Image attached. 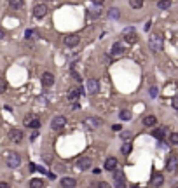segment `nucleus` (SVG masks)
Returning a JSON list of instances; mask_svg holds the SVG:
<instances>
[{
  "label": "nucleus",
  "instance_id": "obj_3",
  "mask_svg": "<svg viewBox=\"0 0 178 188\" xmlns=\"http://www.w3.org/2000/svg\"><path fill=\"white\" fill-rule=\"evenodd\" d=\"M65 124H66V118L63 115H56V117L51 120V127L54 129V131H59V129H63Z\"/></svg>",
  "mask_w": 178,
  "mask_h": 188
},
{
  "label": "nucleus",
  "instance_id": "obj_36",
  "mask_svg": "<svg viewBox=\"0 0 178 188\" xmlns=\"http://www.w3.org/2000/svg\"><path fill=\"white\" fill-rule=\"evenodd\" d=\"M72 77H73V78H75L77 82H80V75H79L77 71H72Z\"/></svg>",
  "mask_w": 178,
  "mask_h": 188
},
{
  "label": "nucleus",
  "instance_id": "obj_1",
  "mask_svg": "<svg viewBox=\"0 0 178 188\" xmlns=\"http://www.w3.org/2000/svg\"><path fill=\"white\" fill-rule=\"evenodd\" d=\"M149 47H150V51L152 52H159L161 49H163V37L161 35H152L149 38Z\"/></svg>",
  "mask_w": 178,
  "mask_h": 188
},
{
  "label": "nucleus",
  "instance_id": "obj_26",
  "mask_svg": "<svg viewBox=\"0 0 178 188\" xmlns=\"http://www.w3.org/2000/svg\"><path fill=\"white\" fill-rule=\"evenodd\" d=\"M131 150H133L131 143H124V145H122V148H121V152L124 153V155H129V153H131Z\"/></svg>",
  "mask_w": 178,
  "mask_h": 188
},
{
  "label": "nucleus",
  "instance_id": "obj_18",
  "mask_svg": "<svg viewBox=\"0 0 178 188\" xmlns=\"http://www.w3.org/2000/svg\"><path fill=\"white\" fill-rule=\"evenodd\" d=\"M11 139L14 141V143H21L23 141V132L19 129H12L11 131Z\"/></svg>",
  "mask_w": 178,
  "mask_h": 188
},
{
  "label": "nucleus",
  "instance_id": "obj_37",
  "mask_svg": "<svg viewBox=\"0 0 178 188\" xmlns=\"http://www.w3.org/2000/svg\"><path fill=\"white\" fill-rule=\"evenodd\" d=\"M0 188H9V185L5 181H0Z\"/></svg>",
  "mask_w": 178,
  "mask_h": 188
},
{
  "label": "nucleus",
  "instance_id": "obj_14",
  "mask_svg": "<svg viewBox=\"0 0 178 188\" xmlns=\"http://www.w3.org/2000/svg\"><path fill=\"white\" fill-rule=\"evenodd\" d=\"M150 183H152V186H154V188L163 186V183H164L163 174H154V176H152V180H150Z\"/></svg>",
  "mask_w": 178,
  "mask_h": 188
},
{
  "label": "nucleus",
  "instance_id": "obj_16",
  "mask_svg": "<svg viewBox=\"0 0 178 188\" xmlns=\"http://www.w3.org/2000/svg\"><path fill=\"white\" fill-rule=\"evenodd\" d=\"M86 125L89 127V129H96V127H100L101 125V120L100 118H94V117H89L86 120Z\"/></svg>",
  "mask_w": 178,
  "mask_h": 188
},
{
  "label": "nucleus",
  "instance_id": "obj_11",
  "mask_svg": "<svg viewBox=\"0 0 178 188\" xmlns=\"http://www.w3.org/2000/svg\"><path fill=\"white\" fill-rule=\"evenodd\" d=\"M52 84H54V75H52L51 71H44V73H42V85L51 87Z\"/></svg>",
  "mask_w": 178,
  "mask_h": 188
},
{
  "label": "nucleus",
  "instance_id": "obj_34",
  "mask_svg": "<svg viewBox=\"0 0 178 188\" xmlns=\"http://www.w3.org/2000/svg\"><path fill=\"white\" fill-rule=\"evenodd\" d=\"M98 188H112V186L108 185L107 181H100V183H98Z\"/></svg>",
  "mask_w": 178,
  "mask_h": 188
},
{
  "label": "nucleus",
  "instance_id": "obj_22",
  "mask_svg": "<svg viewBox=\"0 0 178 188\" xmlns=\"http://www.w3.org/2000/svg\"><path fill=\"white\" fill-rule=\"evenodd\" d=\"M77 99H79V91H70L68 92V101H72L73 104H77Z\"/></svg>",
  "mask_w": 178,
  "mask_h": 188
},
{
  "label": "nucleus",
  "instance_id": "obj_23",
  "mask_svg": "<svg viewBox=\"0 0 178 188\" xmlns=\"http://www.w3.org/2000/svg\"><path fill=\"white\" fill-rule=\"evenodd\" d=\"M164 132H166V129H164V127H159V129H156V131H154V134H152V136H154L156 139H163L164 138Z\"/></svg>",
  "mask_w": 178,
  "mask_h": 188
},
{
  "label": "nucleus",
  "instance_id": "obj_4",
  "mask_svg": "<svg viewBox=\"0 0 178 188\" xmlns=\"http://www.w3.org/2000/svg\"><path fill=\"white\" fill-rule=\"evenodd\" d=\"M21 164V157H19V153H9L7 155V166L11 167V169H14V167H18Z\"/></svg>",
  "mask_w": 178,
  "mask_h": 188
},
{
  "label": "nucleus",
  "instance_id": "obj_6",
  "mask_svg": "<svg viewBox=\"0 0 178 188\" xmlns=\"http://www.w3.org/2000/svg\"><path fill=\"white\" fill-rule=\"evenodd\" d=\"M178 169V157L176 155H171L170 160H168V164H166V171L168 173H175Z\"/></svg>",
  "mask_w": 178,
  "mask_h": 188
},
{
  "label": "nucleus",
  "instance_id": "obj_28",
  "mask_svg": "<svg viewBox=\"0 0 178 188\" xmlns=\"http://www.w3.org/2000/svg\"><path fill=\"white\" fill-rule=\"evenodd\" d=\"M119 117H121V120H129V118H131V111H129V110H122L121 113H119Z\"/></svg>",
  "mask_w": 178,
  "mask_h": 188
},
{
  "label": "nucleus",
  "instance_id": "obj_15",
  "mask_svg": "<svg viewBox=\"0 0 178 188\" xmlns=\"http://www.w3.org/2000/svg\"><path fill=\"white\" fill-rule=\"evenodd\" d=\"M105 169L107 171H115L117 169V159L115 157H108L107 162H105Z\"/></svg>",
  "mask_w": 178,
  "mask_h": 188
},
{
  "label": "nucleus",
  "instance_id": "obj_20",
  "mask_svg": "<svg viewBox=\"0 0 178 188\" xmlns=\"http://www.w3.org/2000/svg\"><path fill=\"white\" fill-rule=\"evenodd\" d=\"M157 7H159L161 11H168L171 7V0H159V2H157Z\"/></svg>",
  "mask_w": 178,
  "mask_h": 188
},
{
  "label": "nucleus",
  "instance_id": "obj_32",
  "mask_svg": "<svg viewBox=\"0 0 178 188\" xmlns=\"http://www.w3.org/2000/svg\"><path fill=\"white\" fill-rule=\"evenodd\" d=\"M25 37H26V38H33V37H37V33L33 30H26V31H25Z\"/></svg>",
  "mask_w": 178,
  "mask_h": 188
},
{
  "label": "nucleus",
  "instance_id": "obj_33",
  "mask_svg": "<svg viewBox=\"0 0 178 188\" xmlns=\"http://www.w3.org/2000/svg\"><path fill=\"white\" fill-rule=\"evenodd\" d=\"M171 106H173L175 110H178V96H175L173 99H171Z\"/></svg>",
  "mask_w": 178,
  "mask_h": 188
},
{
  "label": "nucleus",
  "instance_id": "obj_39",
  "mask_svg": "<svg viewBox=\"0 0 178 188\" xmlns=\"http://www.w3.org/2000/svg\"><path fill=\"white\" fill-rule=\"evenodd\" d=\"M2 37H4V31H2V30H0V38H2Z\"/></svg>",
  "mask_w": 178,
  "mask_h": 188
},
{
  "label": "nucleus",
  "instance_id": "obj_24",
  "mask_svg": "<svg viewBox=\"0 0 178 188\" xmlns=\"http://www.w3.org/2000/svg\"><path fill=\"white\" fill-rule=\"evenodd\" d=\"M30 188H42V180L40 178H33L30 181Z\"/></svg>",
  "mask_w": 178,
  "mask_h": 188
},
{
  "label": "nucleus",
  "instance_id": "obj_10",
  "mask_svg": "<svg viewBox=\"0 0 178 188\" xmlns=\"http://www.w3.org/2000/svg\"><path fill=\"white\" fill-rule=\"evenodd\" d=\"M47 14V7L44 5V4H37L35 7H33V16L35 18H44Z\"/></svg>",
  "mask_w": 178,
  "mask_h": 188
},
{
  "label": "nucleus",
  "instance_id": "obj_19",
  "mask_svg": "<svg viewBox=\"0 0 178 188\" xmlns=\"http://www.w3.org/2000/svg\"><path fill=\"white\" fill-rule=\"evenodd\" d=\"M61 186L63 188H73L75 186V180H73V178H68V176H66V178H61Z\"/></svg>",
  "mask_w": 178,
  "mask_h": 188
},
{
  "label": "nucleus",
  "instance_id": "obj_41",
  "mask_svg": "<svg viewBox=\"0 0 178 188\" xmlns=\"http://www.w3.org/2000/svg\"><path fill=\"white\" fill-rule=\"evenodd\" d=\"M173 188H178V185H176V186H173Z\"/></svg>",
  "mask_w": 178,
  "mask_h": 188
},
{
  "label": "nucleus",
  "instance_id": "obj_29",
  "mask_svg": "<svg viewBox=\"0 0 178 188\" xmlns=\"http://www.w3.org/2000/svg\"><path fill=\"white\" fill-rule=\"evenodd\" d=\"M170 143L171 145H178V132H171L170 134Z\"/></svg>",
  "mask_w": 178,
  "mask_h": 188
},
{
  "label": "nucleus",
  "instance_id": "obj_40",
  "mask_svg": "<svg viewBox=\"0 0 178 188\" xmlns=\"http://www.w3.org/2000/svg\"><path fill=\"white\" fill-rule=\"evenodd\" d=\"M131 188H138V185H133V186H131Z\"/></svg>",
  "mask_w": 178,
  "mask_h": 188
},
{
  "label": "nucleus",
  "instance_id": "obj_9",
  "mask_svg": "<svg viewBox=\"0 0 178 188\" xmlns=\"http://www.w3.org/2000/svg\"><path fill=\"white\" fill-rule=\"evenodd\" d=\"M77 167L82 169V171L91 169V159H89V157H80V159L77 160Z\"/></svg>",
  "mask_w": 178,
  "mask_h": 188
},
{
  "label": "nucleus",
  "instance_id": "obj_17",
  "mask_svg": "<svg viewBox=\"0 0 178 188\" xmlns=\"http://www.w3.org/2000/svg\"><path fill=\"white\" fill-rule=\"evenodd\" d=\"M142 122H143V125H145V127H154V125L157 124V118H156V115H147Z\"/></svg>",
  "mask_w": 178,
  "mask_h": 188
},
{
  "label": "nucleus",
  "instance_id": "obj_13",
  "mask_svg": "<svg viewBox=\"0 0 178 188\" xmlns=\"http://www.w3.org/2000/svg\"><path fill=\"white\" fill-rule=\"evenodd\" d=\"M79 42H80V38L77 35H66L65 37V45H68V47H75Z\"/></svg>",
  "mask_w": 178,
  "mask_h": 188
},
{
  "label": "nucleus",
  "instance_id": "obj_5",
  "mask_svg": "<svg viewBox=\"0 0 178 188\" xmlns=\"http://www.w3.org/2000/svg\"><path fill=\"white\" fill-rule=\"evenodd\" d=\"M124 174L121 173V171H117V173L114 174V186L115 188H126V183H124Z\"/></svg>",
  "mask_w": 178,
  "mask_h": 188
},
{
  "label": "nucleus",
  "instance_id": "obj_30",
  "mask_svg": "<svg viewBox=\"0 0 178 188\" xmlns=\"http://www.w3.org/2000/svg\"><path fill=\"white\" fill-rule=\"evenodd\" d=\"M149 92H150V97H157V92H159V89H157L156 85H152Z\"/></svg>",
  "mask_w": 178,
  "mask_h": 188
},
{
  "label": "nucleus",
  "instance_id": "obj_21",
  "mask_svg": "<svg viewBox=\"0 0 178 188\" xmlns=\"http://www.w3.org/2000/svg\"><path fill=\"white\" fill-rule=\"evenodd\" d=\"M108 16H110L112 19H119V18H121V11H119L117 7H112V9H108Z\"/></svg>",
  "mask_w": 178,
  "mask_h": 188
},
{
  "label": "nucleus",
  "instance_id": "obj_35",
  "mask_svg": "<svg viewBox=\"0 0 178 188\" xmlns=\"http://www.w3.org/2000/svg\"><path fill=\"white\" fill-rule=\"evenodd\" d=\"M121 138L124 139V141H126V139L131 138V132H128V131H126V132H122V136H121Z\"/></svg>",
  "mask_w": 178,
  "mask_h": 188
},
{
  "label": "nucleus",
  "instance_id": "obj_2",
  "mask_svg": "<svg viewBox=\"0 0 178 188\" xmlns=\"http://www.w3.org/2000/svg\"><path fill=\"white\" fill-rule=\"evenodd\" d=\"M23 122H25V125L30 127V129H39V125H40V118L37 117V115H26Z\"/></svg>",
  "mask_w": 178,
  "mask_h": 188
},
{
  "label": "nucleus",
  "instance_id": "obj_25",
  "mask_svg": "<svg viewBox=\"0 0 178 188\" xmlns=\"http://www.w3.org/2000/svg\"><path fill=\"white\" fill-rule=\"evenodd\" d=\"M9 4H11V7H14V9H21L25 5L23 0H9Z\"/></svg>",
  "mask_w": 178,
  "mask_h": 188
},
{
  "label": "nucleus",
  "instance_id": "obj_27",
  "mask_svg": "<svg viewBox=\"0 0 178 188\" xmlns=\"http://www.w3.org/2000/svg\"><path fill=\"white\" fill-rule=\"evenodd\" d=\"M129 5L133 7V9H140L143 5V0H129Z\"/></svg>",
  "mask_w": 178,
  "mask_h": 188
},
{
  "label": "nucleus",
  "instance_id": "obj_38",
  "mask_svg": "<svg viewBox=\"0 0 178 188\" xmlns=\"http://www.w3.org/2000/svg\"><path fill=\"white\" fill-rule=\"evenodd\" d=\"M94 4H98V5H101V4H103V2H105V0H93Z\"/></svg>",
  "mask_w": 178,
  "mask_h": 188
},
{
  "label": "nucleus",
  "instance_id": "obj_31",
  "mask_svg": "<svg viewBox=\"0 0 178 188\" xmlns=\"http://www.w3.org/2000/svg\"><path fill=\"white\" fill-rule=\"evenodd\" d=\"M5 87H7L5 78H4V77H0V92H4V91H5Z\"/></svg>",
  "mask_w": 178,
  "mask_h": 188
},
{
  "label": "nucleus",
  "instance_id": "obj_7",
  "mask_svg": "<svg viewBox=\"0 0 178 188\" xmlns=\"http://www.w3.org/2000/svg\"><path fill=\"white\" fill-rule=\"evenodd\" d=\"M122 35H124L126 42H129V44L136 42V31H135V28H126V30L122 31Z\"/></svg>",
  "mask_w": 178,
  "mask_h": 188
},
{
  "label": "nucleus",
  "instance_id": "obj_42",
  "mask_svg": "<svg viewBox=\"0 0 178 188\" xmlns=\"http://www.w3.org/2000/svg\"><path fill=\"white\" fill-rule=\"evenodd\" d=\"M49 2H51V0H49Z\"/></svg>",
  "mask_w": 178,
  "mask_h": 188
},
{
  "label": "nucleus",
  "instance_id": "obj_8",
  "mask_svg": "<svg viewBox=\"0 0 178 188\" xmlns=\"http://www.w3.org/2000/svg\"><path fill=\"white\" fill-rule=\"evenodd\" d=\"M98 89H100V82H98L96 78H89V80H87V92H89V94H96Z\"/></svg>",
  "mask_w": 178,
  "mask_h": 188
},
{
  "label": "nucleus",
  "instance_id": "obj_12",
  "mask_svg": "<svg viewBox=\"0 0 178 188\" xmlns=\"http://www.w3.org/2000/svg\"><path fill=\"white\" fill-rule=\"evenodd\" d=\"M122 52H124V44H122V42H115L114 45H112V49H110V54L112 56H121Z\"/></svg>",
  "mask_w": 178,
  "mask_h": 188
}]
</instances>
